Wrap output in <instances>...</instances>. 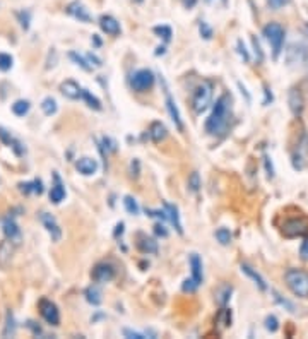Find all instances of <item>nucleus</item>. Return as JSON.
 <instances>
[{
    "mask_svg": "<svg viewBox=\"0 0 308 339\" xmlns=\"http://www.w3.org/2000/svg\"><path fill=\"white\" fill-rule=\"evenodd\" d=\"M230 115H231V96L221 95L217 98L216 105H214L212 113H211L206 122V132L211 134V136L223 134L228 127V122H230Z\"/></svg>",
    "mask_w": 308,
    "mask_h": 339,
    "instance_id": "f257e3e1",
    "label": "nucleus"
},
{
    "mask_svg": "<svg viewBox=\"0 0 308 339\" xmlns=\"http://www.w3.org/2000/svg\"><path fill=\"white\" fill-rule=\"evenodd\" d=\"M288 288L298 298H308V273L301 269H289L284 274Z\"/></svg>",
    "mask_w": 308,
    "mask_h": 339,
    "instance_id": "f03ea898",
    "label": "nucleus"
},
{
    "mask_svg": "<svg viewBox=\"0 0 308 339\" xmlns=\"http://www.w3.org/2000/svg\"><path fill=\"white\" fill-rule=\"evenodd\" d=\"M212 100V82L211 80H202L195 88L192 96V108L197 115H200L202 112H206L211 105Z\"/></svg>",
    "mask_w": 308,
    "mask_h": 339,
    "instance_id": "7ed1b4c3",
    "label": "nucleus"
},
{
    "mask_svg": "<svg viewBox=\"0 0 308 339\" xmlns=\"http://www.w3.org/2000/svg\"><path fill=\"white\" fill-rule=\"evenodd\" d=\"M264 36L269 41V45L272 46V59L276 60L279 57V53L283 52L284 45V29L277 22H269V24L264 26Z\"/></svg>",
    "mask_w": 308,
    "mask_h": 339,
    "instance_id": "20e7f679",
    "label": "nucleus"
},
{
    "mask_svg": "<svg viewBox=\"0 0 308 339\" xmlns=\"http://www.w3.org/2000/svg\"><path fill=\"white\" fill-rule=\"evenodd\" d=\"M307 161H308V134L303 130L301 139H298L296 147H294L293 154H291V163H293L294 170L301 172L307 166Z\"/></svg>",
    "mask_w": 308,
    "mask_h": 339,
    "instance_id": "39448f33",
    "label": "nucleus"
},
{
    "mask_svg": "<svg viewBox=\"0 0 308 339\" xmlns=\"http://www.w3.org/2000/svg\"><path fill=\"white\" fill-rule=\"evenodd\" d=\"M130 86L134 91L137 93H146L154 86V74L149 69H140L137 72H134V76L130 77Z\"/></svg>",
    "mask_w": 308,
    "mask_h": 339,
    "instance_id": "423d86ee",
    "label": "nucleus"
},
{
    "mask_svg": "<svg viewBox=\"0 0 308 339\" xmlns=\"http://www.w3.org/2000/svg\"><path fill=\"white\" fill-rule=\"evenodd\" d=\"M283 235L286 238H296L308 235V221L303 218H294V219H288L283 224Z\"/></svg>",
    "mask_w": 308,
    "mask_h": 339,
    "instance_id": "0eeeda50",
    "label": "nucleus"
},
{
    "mask_svg": "<svg viewBox=\"0 0 308 339\" xmlns=\"http://www.w3.org/2000/svg\"><path fill=\"white\" fill-rule=\"evenodd\" d=\"M161 84H163V91H165V103H166V110H168L170 117H172L173 123H175L176 129L182 132L183 130V122H182V117H180V112H178V106H176V101L173 100L172 93L168 89V84H166L165 79H161Z\"/></svg>",
    "mask_w": 308,
    "mask_h": 339,
    "instance_id": "6e6552de",
    "label": "nucleus"
},
{
    "mask_svg": "<svg viewBox=\"0 0 308 339\" xmlns=\"http://www.w3.org/2000/svg\"><path fill=\"white\" fill-rule=\"evenodd\" d=\"M38 307H39V314H41V317L45 319L50 325H58L60 324V312L52 300L43 298V300H39Z\"/></svg>",
    "mask_w": 308,
    "mask_h": 339,
    "instance_id": "1a4fd4ad",
    "label": "nucleus"
},
{
    "mask_svg": "<svg viewBox=\"0 0 308 339\" xmlns=\"http://www.w3.org/2000/svg\"><path fill=\"white\" fill-rule=\"evenodd\" d=\"M91 278L95 283L103 284V283H110V281L115 278V267L108 262H99L95 266L91 273Z\"/></svg>",
    "mask_w": 308,
    "mask_h": 339,
    "instance_id": "9d476101",
    "label": "nucleus"
},
{
    "mask_svg": "<svg viewBox=\"0 0 308 339\" xmlns=\"http://www.w3.org/2000/svg\"><path fill=\"white\" fill-rule=\"evenodd\" d=\"M65 12L69 16H72L74 19H77L79 22H93V18H91V14H89L88 7L82 4L81 0H72V2L65 7Z\"/></svg>",
    "mask_w": 308,
    "mask_h": 339,
    "instance_id": "9b49d317",
    "label": "nucleus"
},
{
    "mask_svg": "<svg viewBox=\"0 0 308 339\" xmlns=\"http://www.w3.org/2000/svg\"><path fill=\"white\" fill-rule=\"evenodd\" d=\"M39 221L45 226V230L48 231V235L52 237V241H60L62 240V228L58 226L55 216H52L50 213H41L39 214Z\"/></svg>",
    "mask_w": 308,
    "mask_h": 339,
    "instance_id": "f8f14e48",
    "label": "nucleus"
},
{
    "mask_svg": "<svg viewBox=\"0 0 308 339\" xmlns=\"http://www.w3.org/2000/svg\"><path fill=\"white\" fill-rule=\"evenodd\" d=\"M2 230L5 233V238L11 240L14 245H19L22 240V233H21V228L18 226V223L14 221V218H5L4 223H2Z\"/></svg>",
    "mask_w": 308,
    "mask_h": 339,
    "instance_id": "ddd939ff",
    "label": "nucleus"
},
{
    "mask_svg": "<svg viewBox=\"0 0 308 339\" xmlns=\"http://www.w3.org/2000/svg\"><path fill=\"white\" fill-rule=\"evenodd\" d=\"M67 192H65V185H63L62 179H60L58 173H53V183H52V189H50V200L53 204H60L63 199H65Z\"/></svg>",
    "mask_w": 308,
    "mask_h": 339,
    "instance_id": "4468645a",
    "label": "nucleus"
},
{
    "mask_svg": "<svg viewBox=\"0 0 308 339\" xmlns=\"http://www.w3.org/2000/svg\"><path fill=\"white\" fill-rule=\"evenodd\" d=\"M76 170L81 175L84 177H91L98 172V161L95 158H89V156H84V158H79L76 161Z\"/></svg>",
    "mask_w": 308,
    "mask_h": 339,
    "instance_id": "2eb2a0df",
    "label": "nucleus"
},
{
    "mask_svg": "<svg viewBox=\"0 0 308 339\" xmlns=\"http://www.w3.org/2000/svg\"><path fill=\"white\" fill-rule=\"evenodd\" d=\"M99 28H101L103 33L110 36H118L122 33V28H120V22L116 21L113 16H108V14H103L99 18Z\"/></svg>",
    "mask_w": 308,
    "mask_h": 339,
    "instance_id": "dca6fc26",
    "label": "nucleus"
},
{
    "mask_svg": "<svg viewBox=\"0 0 308 339\" xmlns=\"http://www.w3.org/2000/svg\"><path fill=\"white\" fill-rule=\"evenodd\" d=\"M60 91H62V95L69 100H79L82 95V88L72 79L63 80V82L60 84Z\"/></svg>",
    "mask_w": 308,
    "mask_h": 339,
    "instance_id": "f3484780",
    "label": "nucleus"
},
{
    "mask_svg": "<svg viewBox=\"0 0 308 339\" xmlns=\"http://www.w3.org/2000/svg\"><path fill=\"white\" fill-rule=\"evenodd\" d=\"M14 248L16 245L11 240H7V238L4 241H0V267L2 269H7V266L11 264L12 256H14Z\"/></svg>",
    "mask_w": 308,
    "mask_h": 339,
    "instance_id": "a211bd4d",
    "label": "nucleus"
},
{
    "mask_svg": "<svg viewBox=\"0 0 308 339\" xmlns=\"http://www.w3.org/2000/svg\"><path fill=\"white\" fill-rule=\"evenodd\" d=\"M0 140H2L5 146L12 147V151H14L18 156H22V154L26 153V149H24V146L21 144V140L14 139V137L11 136V132H7L4 127H0Z\"/></svg>",
    "mask_w": 308,
    "mask_h": 339,
    "instance_id": "6ab92c4d",
    "label": "nucleus"
},
{
    "mask_svg": "<svg viewBox=\"0 0 308 339\" xmlns=\"http://www.w3.org/2000/svg\"><path fill=\"white\" fill-rule=\"evenodd\" d=\"M137 248L142 254H158V241L154 238H149L147 235L139 233L137 235Z\"/></svg>",
    "mask_w": 308,
    "mask_h": 339,
    "instance_id": "aec40b11",
    "label": "nucleus"
},
{
    "mask_svg": "<svg viewBox=\"0 0 308 339\" xmlns=\"http://www.w3.org/2000/svg\"><path fill=\"white\" fill-rule=\"evenodd\" d=\"M163 207H165V213H166V218H168L170 223L175 226V230L178 231L180 235L183 233V228H182V223H180V214H178V207L173 206L170 202H163Z\"/></svg>",
    "mask_w": 308,
    "mask_h": 339,
    "instance_id": "412c9836",
    "label": "nucleus"
},
{
    "mask_svg": "<svg viewBox=\"0 0 308 339\" xmlns=\"http://www.w3.org/2000/svg\"><path fill=\"white\" fill-rule=\"evenodd\" d=\"M147 136H149V139L153 140V142H161V140L166 139V136H168V130H166L165 123L161 122H153L149 127V132H147Z\"/></svg>",
    "mask_w": 308,
    "mask_h": 339,
    "instance_id": "4be33fe9",
    "label": "nucleus"
},
{
    "mask_svg": "<svg viewBox=\"0 0 308 339\" xmlns=\"http://www.w3.org/2000/svg\"><path fill=\"white\" fill-rule=\"evenodd\" d=\"M190 267H192V279L200 286L204 283V269L202 260L197 254H190Z\"/></svg>",
    "mask_w": 308,
    "mask_h": 339,
    "instance_id": "5701e85b",
    "label": "nucleus"
},
{
    "mask_svg": "<svg viewBox=\"0 0 308 339\" xmlns=\"http://www.w3.org/2000/svg\"><path fill=\"white\" fill-rule=\"evenodd\" d=\"M242 273H245L247 276L250 278V279L253 281V283H255V286L259 288L260 291H267V283H266V279H264L262 276H260L259 273H257L255 269H253V267H250L249 264H242Z\"/></svg>",
    "mask_w": 308,
    "mask_h": 339,
    "instance_id": "b1692460",
    "label": "nucleus"
},
{
    "mask_svg": "<svg viewBox=\"0 0 308 339\" xmlns=\"http://www.w3.org/2000/svg\"><path fill=\"white\" fill-rule=\"evenodd\" d=\"M214 324L219 331H224L231 325V310L226 307H223L219 312L216 314V319H214Z\"/></svg>",
    "mask_w": 308,
    "mask_h": 339,
    "instance_id": "393cba45",
    "label": "nucleus"
},
{
    "mask_svg": "<svg viewBox=\"0 0 308 339\" xmlns=\"http://www.w3.org/2000/svg\"><path fill=\"white\" fill-rule=\"evenodd\" d=\"M289 108L296 117L301 115V112H303V96L296 89H291L289 93Z\"/></svg>",
    "mask_w": 308,
    "mask_h": 339,
    "instance_id": "a878e982",
    "label": "nucleus"
},
{
    "mask_svg": "<svg viewBox=\"0 0 308 339\" xmlns=\"http://www.w3.org/2000/svg\"><path fill=\"white\" fill-rule=\"evenodd\" d=\"M231 293H233V286L231 284H221L216 290V293H214V297H216V301L221 307H226V303L231 298Z\"/></svg>",
    "mask_w": 308,
    "mask_h": 339,
    "instance_id": "bb28decb",
    "label": "nucleus"
},
{
    "mask_svg": "<svg viewBox=\"0 0 308 339\" xmlns=\"http://www.w3.org/2000/svg\"><path fill=\"white\" fill-rule=\"evenodd\" d=\"M84 295H86V300H88L93 307H98V305H101V301H103L101 291H99L96 286H89L88 290H86Z\"/></svg>",
    "mask_w": 308,
    "mask_h": 339,
    "instance_id": "cd10ccee",
    "label": "nucleus"
},
{
    "mask_svg": "<svg viewBox=\"0 0 308 339\" xmlns=\"http://www.w3.org/2000/svg\"><path fill=\"white\" fill-rule=\"evenodd\" d=\"M29 110H31V103H29L28 100H18V101H14V105H12V113L18 117L28 115Z\"/></svg>",
    "mask_w": 308,
    "mask_h": 339,
    "instance_id": "c85d7f7f",
    "label": "nucleus"
},
{
    "mask_svg": "<svg viewBox=\"0 0 308 339\" xmlns=\"http://www.w3.org/2000/svg\"><path fill=\"white\" fill-rule=\"evenodd\" d=\"M81 98L84 100L86 103H88L89 108H93V110H101V101H99V100L96 98V96L93 95L91 91H88V89H82Z\"/></svg>",
    "mask_w": 308,
    "mask_h": 339,
    "instance_id": "c756f323",
    "label": "nucleus"
},
{
    "mask_svg": "<svg viewBox=\"0 0 308 339\" xmlns=\"http://www.w3.org/2000/svg\"><path fill=\"white\" fill-rule=\"evenodd\" d=\"M41 110H43V113H45V115L52 117V115H55V113H57L58 106H57V101H55V100H53L52 96H48V98H45V100L41 101Z\"/></svg>",
    "mask_w": 308,
    "mask_h": 339,
    "instance_id": "7c9ffc66",
    "label": "nucleus"
},
{
    "mask_svg": "<svg viewBox=\"0 0 308 339\" xmlns=\"http://www.w3.org/2000/svg\"><path fill=\"white\" fill-rule=\"evenodd\" d=\"M153 31H154V35H158L159 38H163V41H165V43H170V41H172L173 31H172V28H170V26H165V24L156 26V28H154Z\"/></svg>",
    "mask_w": 308,
    "mask_h": 339,
    "instance_id": "2f4dec72",
    "label": "nucleus"
},
{
    "mask_svg": "<svg viewBox=\"0 0 308 339\" xmlns=\"http://www.w3.org/2000/svg\"><path fill=\"white\" fill-rule=\"evenodd\" d=\"M16 334V320L14 315L11 312H7V317H5V329L2 331V336L7 338V336H14Z\"/></svg>",
    "mask_w": 308,
    "mask_h": 339,
    "instance_id": "473e14b6",
    "label": "nucleus"
},
{
    "mask_svg": "<svg viewBox=\"0 0 308 339\" xmlns=\"http://www.w3.org/2000/svg\"><path fill=\"white\" fill-rule=\"evenodd\" d=\"M69 59L70 60H74V63H76V65H79L81 67V69H84V70H91L93 67L89 65V62L88 60H86V57H82V55H79V53H76V52H70L69 53Z\"/></svg>",
    "mask_w": 308,
    "mask_h": 339,
    "instance_id": "72a5a7b5",
    "label": "nucleus"
},
{
    "mask_svg": "<svg viewBox=\"0 0 308 339\" xmlns=\"http://www.w3.org/2000/svg\"><path fill=\"white\" fill-rule=\"evenodd\" d=\"M123 206H125V209L129 214H134V216L139 214V204H137V200L134 199V197H130V196L123 197Z\"/></svg>",
    "mask_w": 308,
    "mask_h": 339,
    "instance_id": "f704fd0d",
    "label": "nucleus"
},
{
    "mask_svg": "<svg viewBox=\"0 0 308 339\" xmlns=\"http://www.w3.org/2000/svg\"><path fill=\"white\" fill-rule=\"evenodd\" d=\"M216 238H217V241H219L221 245H230L231 240H233V237H231V231L228 230V228H219V230L216 231Z\"/></svg>",
    "mask_w": 308,
    "mask_h": 339,
    "instance_id": "c9c22d12",
    "label": "nucleus"
},
{
    "mask_svg": "<svg viewBox=\"0 0 308 339\" xmlns=\"http://www.w3.org/2000/svg\"><path fill=\"white\" fill-rule=\"evenodd\" d=\"M187 185H189V190H190V192H193V194L199 192V189H200V177H199V173H197V172H192V173H190Z\"/></svg>",
    "mask_w": 308,
    "mask_h": 339,
    "instance_id": "e433bc0d",
    "label": "nucleus"
},
{
    "mask_svg": "<svg viewBox=\"0 0 308 339\" xmlns=\"http://www.w3.org/2000/svg\"><path fill=\"white\" fill-rule=\"evenodd\" d=\"M12 63H14V59H12L9 53H0V70H2V72L11 70Z\"/></svg>",
    "mask_w": 308,
    "mask_h": 339,
    "instance_id": "4c0bfd02",
    "label": "nucleus"
},
{
    "mask_svg": "<svg viewBox=\"0 0 308 339\" xmlns=\"http://www.w3.org/2000/svg\"><path fill=\"white\" fill-rule=\"evenodd\" d=\"M103 153H115L116 151V142L112 139V137H103V146H101Z\"/></svg>",
    "mask_w": 308,
    "mask_h": 339,
    "instance_id": "58836bf2",
    "label": "nucleus"
},
{
    "mask_svg": "<svg viewBox=\"0 0 308 339\" xmlns=\"http://www.w3.org/2000/svg\"><path fill=\"white\" fill-rule=\"evenodd\" d=\"M266 329L269 332H276L279 329V320L276 315H267L266 317Z\"/></svg>",
    "mask_w": 308,
    "mask_h": 339,
    "instance_id": "ea45409f",
    "label": "nucleus"
},
{
    "mask_svg": "<svg viewBox=\"0 0 308 339\" xmlns=\"http://www.w3.org/2000/svg\"><path fill=\"white\" fill-rule=\"evenodd\" d=\"M272 295H274V298H276V301H277V303H279V305H283V307H286V308H288V310H289V312H294V305L291 303V301H288L286 298H283V297H281L279 293H277V291H274V290H272Z\"/></svg>",
    "mask_w": 308,
    "mask_h": 339,
    "instance_id": "a19ab883",
    "label": "nucleus"
},
{
    "mask_svg": "<svg viewBox=\"0 0 308 339\" xmlns=\"http://www.w3.org/2000/svg\"><path fill=\"white\" fill-rule=\"evenodd\" d=\"M197 288H199V284H197L192 278H190V279H185V281H183V284H182V290L185 291V293H193Z\"/></svg>",
    "mask_w": 308,
    "mask_h": 339,
    "instance_id": "79ce46f5",
    "label": "nucleus"
},
{
    "mask_svg": "<svg viewBox=\"0 0 308 339\" xmlns=\"http://www.w3.org/2000/svg\"><path fill=\"white\" fill-rule=\"evenodd\" d=\"M199 29H200V35H202L204 40H211V38H212V28H211V26H207V22H200Z\"/></svg>",
    "mask_w": 308,
    "mask_h": 339,
    "instance_id": "37998d69",
    "label": "nucleus"
},
{
    "mask_svg": "<svg viewBox=\"0 0 308 339\" xmlns=\"http://www.w3.org/2000/svg\"><path fill=\"white\" fill-rule=\"evenodd\" d=\"M18 18H19V22H21L22 28L28 29L29 28V18H31V14H29L28 11H21L18 14Z\"/></svg>",
    "mask_w": 308,
    "mask_h": 339,
    "instance_id": "c03bdc74",
    "label": "nucleus"
},
{
    "mask_svg": "<svg viewBox=\"0 0 308 339\" xmlns=\"http://www.w3.org/2000/svg\"><path fill=\"white\" fill-rule=\"evenodd\" d=\"M267 4H269V7L274 9V11H279L284 5L289 4V0H267Z\"/></svg>",
    "mask_w": 308,
    "mask_h": 339,
    "instance_id": "a18cd8bd",
    "label": "nucleus"
},
{
    "mask_svg": "<svg viewBox=\"0 0 308 339\" xmlns=\"http://www.w3.org/2000/svg\"><path fill=\"white\" fill-rule=\"evenodd\" d=\"M123 336H125V338H132V339H144L146 338V334H142V332L130 331V329H123Z\"/></svg>",
    "mask_w": 308,
    "mask_h": 339,
    "instance_id": "49530a36",
    "label": "nucleus"
},
{
    "mask_svg": "<svg viewBox=\"0 0 308 339\" xmlns=\"http://www.w3.org/2000/svg\"><path fill=\"white\" fill-rule=\"evenodd\" d=\"M154 233L158 235V237H163V238L168 237V230H166L165 224H161V223H156V224H154Z\"/></svg>",
    "mask_w": 308,
    "mask_h": 339,
    "instance_id": "de8ad7c7",
    "label": "nucleus"
},
{
    "mask_svg": "<svg viewBox=\"0 0 308 339\" xmlns=\"http://www.w3.org/2000/svg\"><path fill=\"white\" fill-rule=\"evenodd\" d=\"M139 166H140L139 160H134L132 163H130V177H132V179H137V177H139Z\"/></svg>",
    "mask_w": 308,
    "mask_h": 339,
    "instance_id": "09e8293b",
    "label": "nucleus"
},
{
    "mask_svg": "<svg viewBox=\"0 0 308 339\" xmlns=\"http://www.w3.org/2000/svg\"><path fill=\"white\" fill-rule=\"evenodd\" d=\"M238 52H240V55L243 57V60H245V62H249V60H250V55H249V52H247L245 43H243L242 40H238Z\"/></svg>",
    "mask_w": 308,
    "mask_h": 339,
    "instance_id": "8fccbe9b",
    "label": "nucleus"
},
{
    "mask_svg": "<svg viewBox=\"0 0 308 339\" xmlns=\"http://www.w3.org/2000/svg\"><path fill=\"white\" fill-rule=\"evenodd\" d=\"M33 194H38V196L43 194V182L39 179L33 180Z\"/></svg>",
    "mask_w": 308,
    "mask_h": 339,
    "instance_id": "3c124183",
    "label": "nucleus"
},
{
    "mask_svg": "<svg viewBox=\"0 0 308 339\" xmlns=\"http://www.w3.org/2000/svg\"><path fill=\"white\" fill-rule=\"evenodd\" d=\"M86 60H88V62L91 63V67H93V65H96V67H101V65H103L101 60H99L96 55H93V53H88V55H86Z\"/></svg>",
    "mask_w": 308,
    "mask_h": 339,
    "instance_id": "603ef678",
    "label": "nucleus"
},
{
    "mask_svg": "<svg viewBox=\"0 0 308 339\" xmlns=\"http://www.w3.org/2000/svg\"><path fill=\"white\" fill-rule=\"evenodd\" d=\"M300 256L303 260H308V240H305L300 247Z\"/></svg>",
    "mask_w": 308,
    "mask_h": 339,
    "instance_id": "864d4df0",
    "label": "nucleus"
},
{
    "mask_svg": "<svg viewBox=\"0 0 308 339\" xmlns=\"http://www.w3.org/2000/svg\"><path fill=\"white\" fill-rule=\"evenodd\" d=\"M28 327L31 329L33 334H35V336H39V334H41V327H39V325H35V322H33V320L28 322Z\"/></svg>",
    "mask_w": 308,
    "mask_h": 339,
    "instance_id": "5fc2aeb1",
    "label": "nucleus"
},
{
    "mask_svg": "<svg viewBox=\"0 0 308 339\" xmlns=\"http://www.w3.org/2000/svg\"><path fill=\"white\" fill-rule=\"evenodd\" d=\"M182 4L185 9H193L197 5V0H182Z\"/></svg>",
    "mask_w": 308,
    "mask_h": 339,
    "instance_id": "6e6d98bb",
    "label": "nucleus"
},
{
    "mask_svg": "<svg viewBox=\"0 0 308 339\" xmlns=\"http://www.w3.org/2000/svg\"><path fill=\"white\" fill-rule=\"evenodd\" d=\"M266 89V101H264V105H269V101H272V93H269V88H264Z\"/></svg>",
    "mask_w": 308,
    "mask_h": 339,
    "instance_id": "4d7b16f0",
    "label": "nucleus"
},
{
    "mask_svg": "<svg viewBox=\"0 0 308 339\" xmlns=\"http://www.w3.org/2000/svg\"><path fill=\"white\" fill-rule=\"evenodd\" d=\"M122 233H123V223H118L115 230V237H118V235H122Z\"/></svg>",
    "mask_w": 308,
    "mask_h": 339,
    "instance_id": "13d9d810",
    "label": "nucleus"
},
{
    "mask_svg": "<svg viewBox=\"0 0 308 339\" xmlns=\"http://www.w3.org/2000/svg\"><path fill=\"white\" fill-rule=\"evenodd\" d=\"M91 41H95V45H96V46H99V45H101V41H99V40H98V36H96V35L93 36V40H91Z\"/></svg>",
    "mask_w": 308,
    "mask_h": 339,
    "instance_id": "bf43d9fd",
    "label": "nucleus"
},
{
    "mask_svg": "<svg viewBox=\"0 0 308 339\" xmlns=\"http://www.w3.org/2000/svg\"><path fill=\"white\" fill-rule=\"evenodd\" d=\"M221 2H223V4H224V5H226V2H228V0H221Z\"/></svg>",
    "mask_w": 308,
    "mask_h": 339,
    "instance_id": "052dcab7",
    "label": "nucleus"
}]
</instances>
